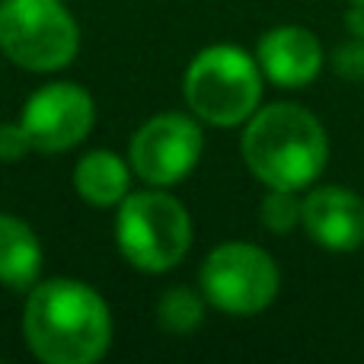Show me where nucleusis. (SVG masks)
<instances>
[{"instance_id":"ddd939ff","label":"nucleus","mask_w":364,"mask_h":364,"mask_svg":"<svg viewBox=\"0 0 364 364\" xmlns=\"http://www.w3.org/2000/svg\"><path fill=\"white\" fill-rule=\"evenodd\" d=\"M205 320V301L192 288H170L157 304V323L173 336H188Z\"/></svg>"},{"instance_id":"423d86ee","label":"nucleus","mask_w":364,"mask_h":364,"mask_svg":"<svg viewBox=\"0 0 364 364\" xmlns=\"http://www.w3.org/2000/svg\"><path fill=\"white\" fill-rule=\"evenodd\" d=\"M282 275L262 246L220 243L201 265V294L230 316H256L278 297Z\"/></svg>"},{"instance_id":"4468645a","label":"nucleus","mask_w":364,"mask_h":364,"mask_svg":"<svg viewBox=\"0 0 364 364\" xmlns=\"http://www.w3.org/2000/svg\"><path fill=\"white\" fill-rule=\"evenodd\" d=\"M301 214H304V201L291 188H269V195L262 198V208H259L262 227L278 233V237L294 230L301 224Z\"/></svg>"},{"instance_id":"dca6fc26","label":"nucleus","mask_w":364,"mask_h":364,"mask_svg":"<svg viewBox=\"0 0 364 364\" xmlns=\"http://www.w3.org/2000/svg\"><path fill=\"white\" fill-rule=\"evenodd\" d=\"M26 151H32V141L26 134L23 122H6L0 125V160L4 164H16L26 157Z\"/></svg>"},{"instance_id":"0eeeda50","label":"nucleus","mask_w":364,"mask_h":364,"mask_svg":"<svg viewBox=\"0 0 364 364\" xmlns=\"http://www.w3.org/2000/svg\"><path fill=\"white\" fill-rule=\"evenodd\" d=\"M201 147V128L188 115L164 112L144 122L132 138V166L147 186H173L195 170Z\"/></svg>"},{"instance_id":"a211bd4d","label":"nucleus","mask_w":364,"mask_h":364,"mask_svg":"<svg viewBox=\"0 0 364 364\" xmlns=\"http://www.w3.org/2000/svg\"><path fill=\"white\" fill-rule=\"evenodd\" d=\"M352 4H364V0H352Z\"/></svg>"},{"instance_id":"7ed1b4c3","label":"nucleus","mask_w":364,"mask_h":364,"mask_svg":"<svg viewBox=\"0 0 364 364\" xmlns=\"http://www.w3.org/2000/svg\"><path fill=\"white\" fill-rule=\"evenodd\" d=\"M262 100V68L237 45L198 51L186 70V102L201 122L233 128L250 122Z\"/></svg>"},{"instance_id":"f257e3e1","label":"nucleus","mask_w":364,"mask_h":364,"mask_svg":"<svg viewBox=\"0 0 364 364\" xmlns=\"http://www.w3.org/2000/svg\"><path fill=\"white\" fill-rule=\"evenodd\" d=\"M23 336L45 364H93L112 342V316L90 284L51 278L29 288Z\"/></svg>"},{"instance_id":"39448f33","label":"nucleus","mask_w":364,"mask_h":364,"mask_svg":"<svg viewBox=\"0 0 364 364\" xmlns=\"http://www.w3.org/2000/svg\"><path fill=\"white\" fill-rule=\"evenodd\" d=\"M80 48V29L61 0H0V51L26 70H61Z\"/></svg>"},{"instance_id":"9b49d317","label":"nucleus","mask_w":364,"mask_h":364,"mask_svg":"<svg viewBox=\"0 0 364 364\" xmlns=\"http://www.w3.org/2000/svg\"><path fill=\"white\" fill-rule=\"evenodd\" d=\"M42 275V243L13 214H0V284L29 291Z\"/></svg>"},{"instance_id":"9d476101","label":"nucleus","mask_w":364,"mask_h":364,"mask_svg":"<svg viewBox=\"0 0 364 364\" xmlns=\"http://www.w3.org/2000/svg\"><path fill=\"white\" fill-rule=\"evenodd\" d=\"M256 61L275 87L301 90L323 70V45L304 26H275L259 38Z\"/></svg>"},{"instance_id":"20e7f679","label":"nucleus","mask_w":364,"mask_h":364,"mask_svg":"<svg viewBox=\"0 0 364 364\" xmlns=\"http://www.w3.org/2000/svg\"><path fill=\"white\" fill-rule=\"evenodd\" d=\"M119 250L138 272H170L192 246V220L179 198L166 192H134L119 201L115 218Z\"/></svg>"},{"instance_id":"2eb2a0df","label":"nucleus","mask_w":364,"mask_h":364,"mask_svg":"<svg viewBox=\"0 0 364 364\" xmlns=\"http://www.w3.org/2000/svg\"><path fill=\"white\" fill-rule=\"evenodd\" d=\"M329 64H333V70L342 80L364 83V38L352 36V42L339 45V48L333 51V58H329Z\"/></svg>"},{"instance_id":"f8f14e48","label":"nucleus","mask_w":364,"mask_h":364,"mask_svg":"<svg viewBox=\"0 0 364 364\" xmlns=\"http://www.w3.org/2000/svg\"><path fill=\"white\" fill-rule=\"evenodd\" d=\"M128 166L119 154L93 151L74 166V188L96 208H112L128 195Z\"/></svg>"},{"instance_id":"1a4fd4ad","label":"nucleus","mask_w":364,"mask_h":364,"mask_svg":"<svg viewBox=\"0 0 364 364\" xmlns=\"http://www.w3.org/2000/svg\"><path fill=\"white\" fill-rule=\"evenodd\" d=\"M301 227L316 246L329 252H352L364 246V198L352 188L320 186L304 198Z\"/></svg>"},{"instance_id":"f03ea898","label":"nucleus","mask_w":364,"mask_h":364,"mask_svg":"<svg viewBox=\"0 0 364 364\" xmlns=\"http://www.w3.org/2000/svg\"><path fill=\"white\" fill-rule=\"evenodd\" d=\"M243 160L250 173L269 188L314 186L329 160L323 122L297 102H272L256 109L243 132Z\"/></svg>"},{"instance_id":"f3484780","label":"nucleus","mask_w":364,"mask_h":364,"mask_svg":"<svg viewBox=\"0 0 364 364\" xmlns=\"http://www.w3.org/2000/svg\"><path fill=\"white\" fill-rule=\"evenodd\" d=\"M346 26L355 38H364V4H352L346 13Z\"/></svg>"},{"instance_id":"6e6552de","label":"nucleus","mask_w":364,"mask_h":364,"mask_svg":"<svg viewBox=\"0 0 364 364\" xmlns=\"http://www.w3.org/2000/svg\"><path fill=\"white\" fill-rule=\"evenodd\" d=\"M19 122L32 141V151L64 154L93 132L96 106L93 96L77 83H48L29 96Z\"/></svg>"}]
</instances>
